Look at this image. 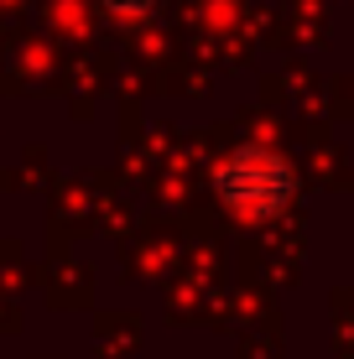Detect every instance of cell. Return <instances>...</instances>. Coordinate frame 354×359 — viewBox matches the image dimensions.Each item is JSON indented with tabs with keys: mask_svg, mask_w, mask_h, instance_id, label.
<instances>
[{
	"mask_svg": "<svg viewBox=\"0 0 354 359\" xmlns=\"http://www.w3.org/2000/svg\"><path fill=\"white\" fill-rule=\"evenodd\" d=\"M214 193L235 219L261 224V219H276L297 198V172H292V162L282 151L245 141L214 167Z\"/></svg>",
	"mask_w": 354,
	"mask_h": 359,
	"instance_id": "6da1fadb",
	"label": "cell"
},
{
	"mask_svg": "<svg viewBox=\"0 0 354 359\" xmlns=\"http://www.w3.org/2000/svg\"><path fill=\"white\" fill-rule=\"evenodd\" d=\"M104 11L115 21H130V27H136V21H151L156 16V0H104Z\"/></svg>",
	"mask_w": 354,
	"mask_h": 359,
	"instance_id": "7a4b0ae2",
	"label": "cell"
}]
</instances>
